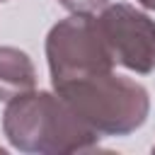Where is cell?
Returning a JSON list of instances; mask_svg holds the SVG:
<instances>
[{"mask_svg": "<svg viewBox=\"0 0 155 155\" xmlns=\"http://www.w3.org/2000/svg\"><path fill=\"white\" fill-rule=\"evenodd\" d=\"M2 131L12 148L34 155L90 153L99 145V133L53 90H31L7 102Z\"/></svg>", "mask_w": 155, "mask_h": 155, "instance_id": "cell-1", "label": "cell"}, {"mask_svg": "<svg viewBox=\"0 0 155 155\" xmlns=\"http://www.w3.org/2000/svg\"><path fill=\"white\" fill-rule=\"evenodd\" d=\"M53 90L99 136H128L145 124L150 111L148 90L114 70L65 80Z\"/></svg>", "mask_w": 155, "mask_h": 155, "instance_id": "cell-2", "label": "cell"}, {"mask_svg": "<svg viewBox=\"0 0 155 155\" xmlns=\"http://www.w3.org/2000/svg\"><path fill=\"white\" fill-rule=\"evenodd\" d=\"M51 85L114 70V58L99 34L94 15H70L56 22L46 36Z\"/></svg>", "mask_w": 155, "mask_h": 155, "instance_id": "cell-3", "label": "cell"}, {"mask_svg": "<svg viewBox=\"0 0 155 155\" xmlns=\"http://www.w3.org/2000/svg\"><path fill=\"white\" fill-rule=\"evenodd\" d=\"M99 34L116 65L148 75L155 70V19L128 2L107 5L97 17Z\"/></svg>", "mask_w": 155, "mask_h": 155, "instance_id": "cell-4", "label": "cell"}, {"mask_svg": "<svg viewBox=\"0 0 155 155\" xmlns=\"http://www.w3.org/2000/svg\"><path fill=\"white\" fill-rule=\"evenodd\" d=\"M34 87L36 68L31 58L15 46H0V102H10Z\"/></svg>", "mask_w": 155, "mask_h": 155, "instance_id": "cell-5", "label": "cell"}, {"mask_svg": "<svg viewBox=\"0 0 155 155\" xmlns=\"http://www.w3.org/2000/svg\"><path fill=\"white\" fill-rule=\"evenodd\" d=\"M73 15H94L109 5V0H58Z\"/></svg>", "mask_w": 155, "mask_h": 155, "instance_id": "cell-6", "label": "cell"}, {"mask_svg": "<svg viewBox=\"0 0 155 155\" xmlns=\"http://www.w3.org/2000/svg\"><path fill=\"white\" fill-rule=\"evenodd\" d=\"M136 2H140L145 10H155V0H136Z\"/></svg>", "mask_w": 155, "mask_h": 155, "instance_id": "cell-7", "label": "cell"}, {"mask_svg": "<svg viewBox=\"0 0 155 155\" xmlns=\"http://www.w3.org/2000/svg\"><path fill=\"white\" fill-rule=\"evenodd\" d=\"M153 150H155V148H153Z\"/></svg>", "mask_w": 155, "mask_h": 155, "instance_id": "cell-8", "label": "cell"}, {"mask_svg": "<svg viewBox=\"0 0 155 155\" xmlns=\"http://www.w3.org/2000/svg\"><path fill=\"white\" fill-rule=\"evenodd\" d=\"M0 2H2V0H0Z\"/></svg>", "mask_w": 155, "mask_h": 155, "instance_id": "cell-9", "label": "cell"}]
</instances>
